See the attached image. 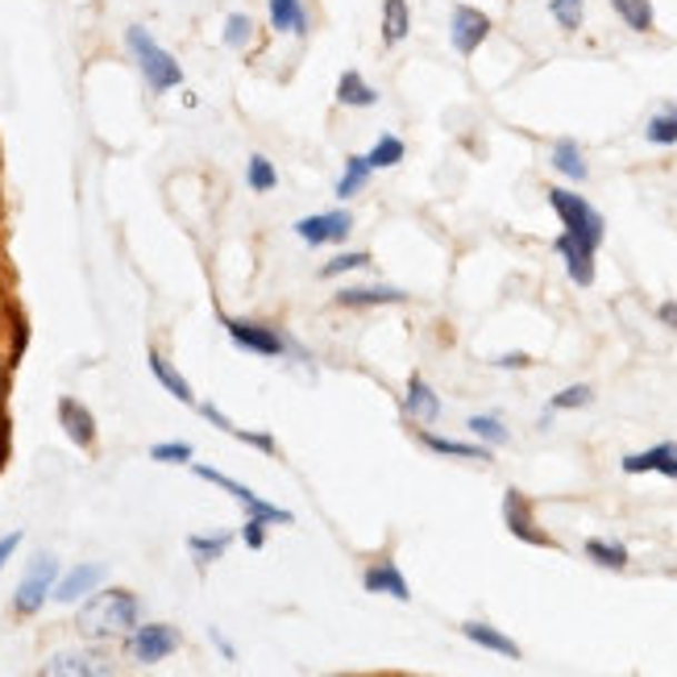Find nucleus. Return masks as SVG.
Masks as SVG:
<instances>
[{"instance_id": "43", "label": "nucleus", "mask_w": 677, "mask_h": 677, "mask_svg": "<svg viewBox=\"0 0 677 677\" xmlns=\"http://www.w3.org/2000/svg\"><path fill=\"white\" fill-rule=\"evenodd\" d=\"M495 366H504V370H524V366H532V358H528V354H504Z\"/></svg>"}, {"instance_id": "38", "label": "nucleus", "mask_w": 677, "mask_h": 677, "mask_svg": "<svg viewBox=\"0 0 677 677\" xmlns=\"http://www.w3.org/2000/svg\"><path fill=\"white\" fill-rule=\"evenodd\" d=\"M370 267V253L366 250H354V253H337L332 262L320 267V279H337V275H349V270H362Z\"/></svg>"}, {"instance_id": "23", "label": "nucleus", "mask_w": 677, "mask_h": 677, "mask_svg": "<svg viewBox=\"0 0 677 677\" xmlns=\"http://www.w3.org/2000/svg\"><path fill=\"white\" fill-rule=\"evenodd\" d=\"M42 674L50 677H92V674H109V665H96V657H83V653H59L42 665Z\"/></svg>"}, {"instance_id": "2", "label": "nucleus", "mask_w": 677, "mask_h": 677, "mask_svg": "<svg viewBox=\"0 0 677 677\" xmlns=\"http://www.w3.org/2000/svg\"><path fill=\"white\" fill-rule=\"evenodd\" d=\"M549 196V208L561 217V233H569L574 241H583V246H590V250H599L603 237H607V221H603V212L586 196H578V191L569 188H549L545 191Z\"/></svg>"}, {"instance_id": "12", "label": "nucleus", "mask_w": 677, "mask_h": 677, "mask_svg": "<svg viewBox=\"0 0 677 677\" xmlns=\"http://www.w3.org/2000/svg\"><path fill=\"white\" fill-rule=\"evenodd\" d=\"M332 300H337V308H387V303H404V300H408V291H399V287H387V283L341 287Z\"/></svg>"}, {"instance_id": "22", "label": "nucleus", "mask_w": 677, "mask_h": 677, "mask_svg": "<svg viewBox=\"0 0 677 677\" xmlns=\"http://www.w3.org/2000/svg\"><path fill=\"white\" fill-rule=\"evenodd\" d=\"M411 33V9L408 0H382V47H399Z\"/></svg>"}, {"instance_id": "28", "label": "nucleus", "mask_w": 677, "mask_h": 677, "mask_svg": "<svg viewBox=\"0 0 677 677\" xmlns=\"http://www.w3.org/2000/svg\"><path fill=\"white\" fill-rule=\"evenodd\" d=\"M645 138L653 146H677V104H661V109L648 117Z\"/></svg>"}, {"instance_id": "20", "label": "nucleus", "mask_w": 677, "mask_h": 677, "mask_svg": "<svg viewBox=\"0 0 677 677\" xmlns=\"http://www.w3.org/2000/svg\"><path fill=\"white\" fill-rule=\"evenodd\" d=\"M270 9V30L275 33H291V38H303L308 33V9L303 0H267Z\"/></svg>"}, {"instance_id": "6", "label": "nucleus", "mask_w": 677, "mask_h": 677, "mask_svg": "<svg viewBox=\"0 0 677 677\" xmlns=\"http://www.w3.org/2000/svg\"><path fill=\"white\" fill-rule=\"evenodd\" d=\"M225 332H229V341L237 349H246V354H258V358H283L287 354V341L279 329H270L262 320H237V316H221Z\"/></svg>"}, {"instance_id": "18", "label": "nucleus", "mask_w": 677, "mask_h": 677, "mask_svg": "<svg viewBox=\"0 0 677 677\" xmlns=\"http://www.w3.org/2000/svg\"><path fill=\"white\" fill-rule=\"evenodd\" d=\"M337 104L341 109H375L378 88L362 71H341V79H337Z\"/></svg>"}, {"instance_id": "40", "label": "nucleus", "mask_w": 677, "mask_h": 677, "mask_svg": "<svg viewBox=\"0 0 677 677\" xmlns=\"http://www.w3.org/2000/svg\"><path fill=\"white\" fill-rule=\"evenodd\" d=\"M17 545H21V532H9V536H0V574H4V561L17 552Z\"/></svg>"}, {"instance_id": "31", "label": "nucleus", "mask_w": 677, "mask_h": 677, "mask_svg": "<svg viewBox=\"0 0 677 677\" xmlns=\"http://www.w3.org/2000/svg\"><path fill=\"white\" fill-rule=\"evenodd\" d=\"M404 155H408V146H404V138H395V133H382L375 142V150H370V167L375 171H387V167H399L404 162Z\"/></svg>"}, {"instance_id": "25", "label": "nucleus", "mask_w": 677, "mask_h": 677, "mask_svg": "<svg viewBox=\"0 0 677 677\" xmlns=\"http://www.w3.org/2000/svg\"><path fill=\"white\" fill-rule=\"evenodd\" d=\"M370 175H375L370 158H366V155H349L346 158V171H341V179H337V200H354V196H358V191L370 183Z\"/></svg>"}, {"instance_id": "24", "label": "nucleus", "mask_w": 677, "mask_h": 677, "mask_svg": "<svg viewBox=\"0 0 677 677\" xmlns=\"http://www.w3.org/2000/svg\"><path fill=\"white\" fill-rule=\"evenodd\" d=\"M146 362H150V375H155L158 382L167 387V395H175L179 404H196V395H191V382L179 375V370H175V366L167 362L162 354H155V349H150V358H146Z\"/></svg>"}, {"instance_id": "13", "label": "nucleus", "mask_w": 677, "mask_h": 677, "mask_svg": "<svg viewBox=\"0 0 677 677\" xmlns=\"http://www.w3.org/2000/svg\"><path fill=\"white\" fill-rule=\"evenodd\" d=\"M552 250L566 258V270H569V279H574V283H578V287H590V283H595V250H590V246L574 241L569 233H557Z\"/></svg>"}, {"instance_id": "8", "label": "nucleus", "mask_w": 677, "mask_h": 677, "mask_svg": "<svg viewBox=\"0 0 677 677\" xmlns=\"http://www.w3.org/2000/svg\"><path fill=\"white\" fill-rule=\"evenodd\" d=\"M490 17L482 13V9H474V4H454V13H449V42H454V50L461 54V59H470V54H478V47L490 38Z\"/></svg>"}, {"instance_id": "41", "label": "nucleus", "mask_w": 677, "mask_h": 677, "mask_svg": "<svg viewBox=\"0 0 677 677\" xmlns=\"http://www.w3.org/2000/svg\"><path fill=\"white\" fill-rule=\"evenodd\" d=\"M208 640H212V645H217V653H221L225 661H237L233 645H229V640H225V636H221V631H217V628H208Z\"/></svg>"}, {"instance_id": "32", "label": "nucleus", "mask_w": 677, "mask_h": 677, "mask_svg": "<svg viewBox=\"0 0 677 677\" xmlns=\"http://www.w3.org/2000/svg\"><path fill=\"white\" fill-rule=\"evenodd\" d=\"M246 183H250L258 196L275 191L279 188V171H275V162H270L267 155H253L250 162H246Z\"/></svg>"}, {"instance_id": "7", "label": "nucleus", "mask_w": 677, "mask_h": 677, "mask_svg": "<svg viewBox=\"0 0 677 677\" xmlns=\"http://www.w3.org/2000/svg\"><path fill=\"white\" fill-rule=\"evenodd\" d=\"M196 470V478H205V482H212V487H221L225 495H233L237 504L246 507V516H267L270 524H296V516L287 511V507H275V504H267L262 495H253L250 487H241V482H233L229 474H221V470H212V466H191Z\"/></svg>"}, {"instance_id": "16", "label": "nucleus", "mask_w": 677, "mask_h": 677, "mask_svg": "<svg viewBox=\"0 0 677 677\" xmlns=\"http://www.w3.org/2000/svg\"><path fill=\"white\" fill-rule=\"evenodd\" d=\"M404 411H408L411 420L420 428L437 425V416H441V399H437V391L428 387L420 375L408 378V395H404Z\"/></svg>"}, {"instance_id": "30", "label": "nucleus", "mask_w": 677, "mask_h": 677, "mask_svg": "<svg viewBox=\"0 0 677 677\" xmlns=\"http://www.w3.org/2000/svg\"><path fill=\"white\" fill-rule=\"evenodd\" d=\"M233 545V536L229 532H217V536H188V552L196 557V566H212V561H221L225 552Z\"/></svg>"}, {"instance_id": "44", "label": "nucleus", "mask_w": 677, "mask_h": 677, "mask_svg": "<svg viewBox=\"0 0 677 677\" xmlns=\"http://www.w3.org/2000/svg\"><path fill=\"white\" fill-rule=\"evenodd\" d=\"M661 474H665V478H674V482H677V454L669 457V461H665V466H661Z\"/></svg>"}, {"instance_id": "29", "label": "nucleus", "mask_w": 677, "mask_h": 677, "mask_svg": "<svg viewBox=\"0 0 677 677\" xmlns=\"http://www.w3.org/2000/svg\"><path fill=\"white\" fill-rule=\"evenodd\" d=\"M611 9L619 13V21H624L628 30H636V33H648V30H653V21H657V13H653V0H611Z\"/></svg>"}, {"instance_id": "5", "label": "nucleus", "mask_w": 677, "mask_h": 677, "mask_svg": "<svg viewBox=\"0 0 677 677\" xmlns=\"http://www.w3.org/2000/svg\"><path fill=\"white\" fill-rule=\"evenodd\" d=\"M179 645H183V636H179V628H171V624H138L126 640L129 657L138 665L167 661L171 653H179Z\"/></svg>"}, {"instance_id": "36", "label": "nucleus", "mask_w": 677, "mask_h": 677, "mask_svg": "<svg viewBox=\"0 0 677 677\" xmlns=\"http://www.w3.org/2000/svg\"><path fill=\"white\" fill-rule=\"evenodd\" d=\"M253 38V21L246 13H229V21H225V47L229 50H246Z\"/></svg>"}, {"instance_id": "19", "label": "nucleus", "mask_w": 677, "mask_h": 677, "mask_svg": "<svg viewBox=\"0 0 677 677\" xmlns=\"http://www.w3.org/2000/svg\"><path fill=\"white\" fill-rule=\"evenodd\" d=\"M549 162H552V171L566 175L569 183H586V179H590V167H586L583 146L574 142V138H557V142H552Z\"/></svg>"}, {"instance_id": "37", "label": "nucleus", "mask_w": 677, "mask_h": 677, "mask_svg": "<svg viewBox=\"0 0 677 677\" xmlns=\"http://www.w3.org/2000/svg\"><path fill=\"white\" fill-rule=\"evenodd\" d=\"M590 399H595V391H590L586 382H574V387H566L561 395H552L549 408L552 411H578V408H590Z\"/></svg>"}, {"instance_id": "27", "label": "nucleus", "mask_w": 677, "mask_h": 677, "mask_svg": "<svg viewBox=\"0 0 677 677\" xmlns=\"http://www.w3.org/2000/svg\"><path fill=\"white\" fill-rule=\"evenodd\" d=\"M674 454H677L674 441L653 445V449H645V454H628V457H624V474H661V466Z\"/></svg>"}, {"instance_id": "15", "label": "nucleus", "mask_w": 677, "mask_h": 677, "mask_svg": "<svg viewBox=\"0 0 677 677\" xmlns=\"http://www.w3.org/2000/svg\"><path fill=\"white\" fill-rule=\"evenodd\" d=\"M461 636H466L470 645L495 653V657H507V661H520V657H524L520 645H516L511 636H504V631L490 628V624H482V619H466V624H461Z\"/></svg>"}, {"instance_id": "9", "label": "nucleus", "mask_w": 677, "mask_h": 677, "mask_svg": "<svg viewBox=\"0 0 677 677\" xmlns=\"http://www.w3.org/2000/svg\"><path fill=\"white\" fill-rule=\"evenodd\" d=\"M504 524L507 532L524 540V545H536V549H552V536L540 532V524L532 516V504H528V495L524 490H504Z\"/></svg>"}, {"instance_id": "3", "label": "nucleus", "mask_w": 677, "mask_h": 677, "mask_svg": "<svg viewBox=\"0 0 677 677\" xmlns=\"http://www.w3.org/2000/svg\"><path fill=\"white\" fill-rule=\"evenodd\" d=\"M126 47H129L133 63H138V71H142L146 83H150L155 92H171V88H179V83H183V67L175 63L171 50L158 47V42L142 30V26H129Z\"/></svg>"}, {"instance_id": "10", "label": "nucleus", "mask_w": 677, "mask_h": 677, "mask_svg": "<svg viewBox=\"0 0 677 677\" xmlns=\"http://www.w3.org/2000/svg\"><path fill=\"white\" fill-rule=\"evenodd\" d=\"M354 233V217L346 208H332V212H316V217H303L296 221V237L303 246H337Z\"/></svg>"}, {"instance_id": "34", "label": "nucleus", "mask_w": 677, "mask_h": 677, "mask_svg": "<svg viewBox=\"0 0 677 677\" xmlns=\"http://www.w3.org/2000/svg\"><path fill=\"white\" fill-rule=\"evenodd\" d=\"M478 437L482 445H507L511 441V432H507V425L499 420V416H470V425H466Z\"/></svg>"}, {"instance_id": "1", "label": "nucleus", "mask_w": 677, "mask_h": 677, "mask_svg": "<svg viewBox=\"0 0 677 677\" xmlns=\"http://www.w3.org/2000/svg\"><path fill=\"white\" fill-rule=\"evenodd\" d=\"M138 619H142V603L133 590H100V595H88L79 607V631L92 640L126 636L138 628Z\"/></svg>"}, {"instance_id": "14", "label": "nucleus", "mask_w": 677, "mask_h": 677, "mask_svg": "<svg viewBox=\"0 0 677 677\" xmlns=\"http://www.w3.org/2000/svg\"><path fill=\"white\" fill-rule=\"evenodd\" d=\"M104 574H109L104 566L67 569L63 578H59V586H54V599H59V603H83L88 595H96V586L104 583Z\"/></svg>"}, {"instance_id": "17", "label": "nucleus", "mask_w": 677, "mask_h": 677, "mask_svg": "<svg viewBox=\"0 0 677 677\" xmlns=\"http://www.w3.org/2000/svg\"><path fill=\"white\" fill-rule=\"evenodd\" d=\"M59 425L67 428V437L79 445V449H88V445H96V416L79 399H71V395H63L59 399Z\"/></svg>"}, {"instance_id": "11", "label": "nucleus", "mask_w": 677, "mask_h": 677, "mask_svg": "<svg viewBox=\"0 0 677 677\" xmlns=\"http://www.w3.org/2000/svg\"><path fill=\"white\" fill-rule=\"evenodd\" d=\"M362 590L366 595H387L395 603H411V586L404 578V569L395 566L391 557L387 561H370L362 574Z\"/></svg>"}, {"instance_id": "42", "label": "nucleus", "mask_w": 677, "mask_h": 677, "mask_svg": "<svg viewBox=\"0 0 677 677\" xmlns=\"http://www.w3.org/2000/svg\"><path fill=\"white\" fill-rule=\"evenodd\" d=\"M657 320H661L665 329H677V300H665L661 308H657Z\"/></svg>"}, {"instance_id": "4", "label": "nucleus", "mask_w": 677, "mask_h": 677, "mask_svg": "<svg viewBox=\"0 0 677 677\" xmlns=\"http://www.w3.org/2000/svg\"><path fill=\"white\" fill-rule=\"evenodd\" d=\"M54 586H59V561H54L50 552H38L30 561V569H26V578H21L13 590V611L38 615L47 607L50 595H54Z\"/></svg>"}, {"instance_id": "33", "label": "nucleus", "mask_w": 677, "mask_h": 677, "mask_svg": "<svg viewBox=\"0 0 677 677\" xmlns=\"http://www.w3.org/2000/svg\"><path fill=\"white\" fill-rule=\"evenodd\" d=\"M549 17L566 33H578L586 21V0H549Z\"/></svg>"}, {"instance_id": "21", "label": "nucleus", "mask_w": 677, "mask_h": 677, "mask_svg": "<svg viewBox=\"0 0 677 677\" xmlns=\"http://www.w3.org/2000/svg\"><path fill=\"white\" fill-rule=\"evenodd\" d=\"M420 445L432 449L437 457H461V461H490V445H466V441H449V437H437L420 428Z\"/></svg>"}, {"instance_id": "39", "label": "nucleus", "mask_w": 677, "mask_h": 677, "mask_svg": "<svg viewBox=\"0 0 677 677\" xmlns=\"http://www.w3.org/2000/svg\"><path fill=\"white\" fill-rule=\"evenodd\" d=\"M267 528H270L267 516H246V528H241V540H246L250 549H262V545H267Z\"/></svg>"}, {"instance_id": "26", "label": "nucleus", "mask_w": 677, "mask_h": 677, "mask_svg": "<svg viewBox=\"0 0 677 677\" xmlns=\"http://www.w3.org/2000/svg\"><path fill=\"white\" fill-rule=\"evenodd\" d=\"M586 552V561H595V566L603 569H624L628 566V549L619 545V540H603V536H590L583 545Z\"/></svg>"}, {"instance_id": "35", "label": "nucleus", "mask_w": 677, "mask_h": 677, "mask_svg": "<svg viewBox=\"0 0 677 677\" xmlns=\"http://www.w3.org/2000/svg\"><path fill=\"white\" fill-rule=\"evenodd\" d=\"M196 449L188 441H158L150 445V461H162V466H188Z\"/></svg>"}]
</instances>
